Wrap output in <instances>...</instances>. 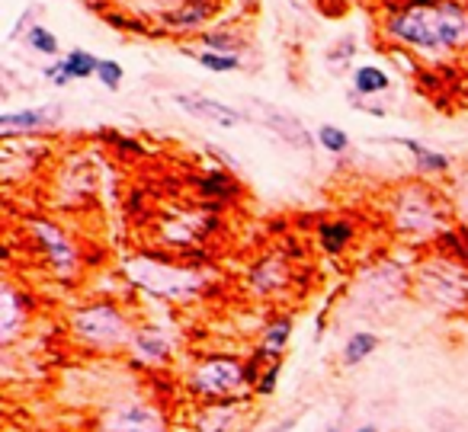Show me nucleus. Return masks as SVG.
I'll return each instance as SVG.
<instances>
[{
	"instance_id": "4be33fe9",
	"label": "nucleus",
	"mask_w": 468,
	"mask_h": 432,
	"mask_svg": "<svg viewBox=\"0 0 468 432\" xmlns=\"http://www.w3.org/2000/svg\"><path fill=\"white\" fill-rule=\"evenodd\" d=\"M196 65L212 71V74H231V71H241V55H225V51H209L202 49L192 55Z\"/></svg>"
},
{
	"instance_id": "9d476101",
	"label": "nucleus",
	"mask_w": 468,
	"mask_h": 432,
	"mask_svg": "<svg viewBox=\"0 0 468 432\" xmlns=\"http://www.w3.org/2000/svg\"><path fill=\"white\" fill-rule=\"evenodd\" d=\"M61 119L58 106H39V109H17V112H4L0 116V135L4 138H17V135H35L45 132Z\"/></svg>"
},
{
	"instance_id": "393cba45",
	"label": "nucleus",
	"mask_w": 468,
	"mask_h": 432,
	"mask_svg": "<svg viewBox=\"0 0 468 432\" xmlns=\"http://www.w3.org/2000/svg\"><path fill=\"white\" fill-rule=\"evenodd\" d=\"M234 413H238V410H234V404H231V407H228V404H218V407L202 410V420H212V423L199 426V432H228Z\"/></svg>"
},
{
	"instance_id": "4468645a",
	"label": "nucleus",
	"mask_w": 468,
	"mask_h": 432,
	"mask_svg": "<svg viewBox=\"0 0 468 432\" xmlns=\"http://www.w3.org/2000/svg\"><path fill=\"white\" fill-rule=\"evenodd\" d=\"M215 0H190L183 4L180 10L168 13V26L170 29H183V33H192V29H202V26L209 23L215 17Z\"/></svg>"
},
{
	"instance_id": "cd10ccee",
	"label": "nucleus",
	"mask_w": 468,
	"mask_h": 432,
	"mask_svg": "<svg viewBox=\"0 0 468 432\" xmlns=\"http://www.w3.org/2000/svg\"><path fill=\"white\" fill-rule=\"evenodd\" d=\"M43 77L51 81V87H67V83H71V77H67V71H65V61H51L43 71Z\"/></svg>"
},
{
	"instance_id": "6ab92c4d",
	"label": "nucleus",
	"mask_w": 468,
	"mask_h": 432,
	"mask_svg": "<svg viewBox=\"0 0 468 432\" xmlns=\"http://www.w3.org/2000/svg\"><path fill=\"white\" fill-rule=\"evenodd\" d=\"M378 350V336L376 333H353L350 340H347V346H343V366H360L363 359H369L372 352Z\"/></svg>"
},
{
	"instance_id": "f03ea898",
	"label": "nucleus",
	"mask_w": 468,
	"mask_h": 432,
	"mask_svg": "<svg viewBox=\"0 0 468 432\" xmlns=\"http://www.w3.org/2000/svg\"><path fill=\"white\" fill-rule=\"evenodd\" d=\"M392 225L408 241H426L446 231L449 205L436 189L424 183H408L392 196Z\"/></svg>"
},
{
	"instance_id": "412c9836",
	"label": "nucleus",
	"mask_w": 468,
	"mask_h": 432,
	"mask_svg": "<svg viewBox=\"0 0 468 432\" xmlns=\"http://www.w3.org/2000/svg\"><path fill=\"white\" fill-rule=\"evenodd\" d=\"M199 45L209 51H225V55H241L244 39L231 29H209V33L199 35Z\"/></svg>"
},
{
	"instance_id": "a878e982",
	"label": "nucleus",
	"mask_w": 468,
	"mask_h": 432,
	"mask_svg": "<svg viewBox=\"0 0 468 432\" xmlns=\"http://www.w3.org/2000/svg\"><path fill=\"white\" fill-rule=\"evenodd\" d=\"M122 77H126V71H122V65L113 58H100V67H97V81L106 87V90H119L122 87Z\"/></svg>"
},
{
	"instance_id": "a211bd4d",
	"label": "nucleus",
	"mask_w": 468,
	"mask_h": 432,
	"mask_svg": "<svg viewBox=\"0 0 468 432\" xmlns=\"http://www.w3.org/2000/svg\"><path fill=\"white\" fill-rule=\"evenodd\" d=\"M65 71L71 81H87V77H97V67H100V58L87 49H71L65 55Z\"/></svg>"
},
{
	"instance_id": "6e6552de",
	"label": "nucleus",
	"mask_w": 468,
	"mask_h": 432,
	"mask_svg": "<svg viewBox=\"0 0 468 432\" xmlns=\"http://www.w3.org/2000/svg\"><path fill=\"white\" fill-rule=\"evenodd\" d=\"M251 112H254V119L263 125V128H269L277 138H283L289 148L311 150V144H315V138L308 135V128H305V125H301L299 119L289 112V109H279L267 100H251Z\"/></svg>"
},
{
	"instance_id": "423d86ee",
	"label": "nucleus",
	"mask_w": 468,
	"mask_h": 432,
	"mask_svg": "<svg viewBox=\"0 0 468 432\" xmlns=\"http://www.w3.org/2000/svg\"><path fill=\"white\" fill-rule=\"evenodd\" d=\"M29 234H33V241L43 250L45 263H49V269L58 279H71L81 269V253H77L74 241L58 225H51L45 218H33L29 221Z\"/></svg>"
},
{
	"instance_id": "f3484780",
	"label": "nucleus",
	"mask_w": 468,
	"mask_h": 432,
	"mask_svg": "<svg viewBox=\"0 0 468 432\" xmlns=\"http://www.w3.org/2000/svg\"><path fill=\"white\" fill-rule=\"evenodd\" d=\"M318 241L321 247L331 253V257H337V253H343V250L350 247L353 241V225L350 221H343V218H334V221H324V225L318 228Z\"/></svg>"
},
{
	"instance_id": "1a4fd4ad",
	"label": "nucleus",
	"mask_w": 468,
	"mask_h": 432,
	"mask_svg": "<svg viewBox=\"0 0 468 432\" xmlns=\"http://www.w3.org/2000/svg\"><path fill=\"white\" fill-rule=\"evenodd\" d=\"M174 103L183 109L186 116L199 119V122L218 125V128H238V125L247 122L241 109L228 106L222 100H212L206 93H174Z\"/></svg>"
},
{
	"instance_id": "b1692460",
	"label": "nucleus",
	"mask_w": 468,
	"mask_h": 432,
	"mask_svg": "<svg viewBox=\"0 0 468 432\" xmlns=\"http://www.w3.org/2000/svg\"><path fill=\"white\" fill-rule=\"evenodd\" d=\"M315 138L327 154H347V148H350V135L343 132L340 125H321Z\"/></svg>"
},
{
	"instance_id": "5701e85b",
	"label": "nucleus",
	"mask_w": 468,
	"mask_h": 432,
	"mask_svg": "<svg viewBox=\"0 0 468 432\" xmlns=\"http://www.w3.org/2000/svg\"><path fill=\"white\" fill-rule=\"evenodd\" d=\"M26 45L33 51H39V55H45V58H58V35L51 33V29H45V26H29L26 29Z\"/></svg>"
},
{
	"instance_id": "f257e3e1",
	"label": "nucleus",
	"mask_w": 468,
	"mask_h": 432,
	"mask_svg": "<svg viewBox=\"0 0 468 432\" xmlns=\"http://www.w3.org/2000/svg\"><path fill=\"white\" fill-rule=\"evenodd\" d=\"M382 35L426 61L452 58L468 49V0H410L388 13Z\"/></svg>"
},
{
	"instance_id": "ddd939ff",
	"label": "nucleus",
	"mask_w": 468,
	"mask_h": 432,
	"mask_svg": "<svg viewBox=\"0 0 468 432\" xmlns=\"http://www.w3.org/2000/svg\"><path fill=\"white\" fill-rule=\"evenodd\" d=\"M26 324V298L13 285H4V308H0V340L13 343L20 327Z\"/></svg>"
},
{
	"instance_id": "2eb2a0df",
	"label": "nucleus",
	"mask_w": 468,
	"mask_h": 432,
	"mask_svg": "<svg viewBox=\"0 0 468 432\" xmlns=\"http://www.w3.org/2000/svg\"><path fill=\"white\" fill-rule=\"evenodd\" d=\"M392 87V74L378 65H360L353 67V96H378Z\"/></svg>"
},
{
	"instance_id": "f8f14e48",
	"label": "nucleus",
	"mask_w": 468,
	"mask_h": 432,
	"mask_svg": "<svg viewBox=\"0 0 468 432\" xmlns=\"http://www.w3.org/2000/svg\"><path fill=\"white\" fill-rule=\"evenodd\" d=\"M289 336H292V320H289V317H277V320L263 330V336H260L254 362H257V366H263V362H267V366H277L279 356H283L285 346H289Z\"/></svg>"
},
{
	"instance_id": "aec40b11",
	"label": "nucleus",
	"mask_w": 468,
	"mask_h": 432,
	"mask_svg": "<svg viewBox=\"0 0 468 432\" xmlns=\"http://www.w3.org/2000/svg\"><path fill=\"white\" fill-rule=\"evenodd\" d=\"M132 346L142 352L148 362H164V359H168V352H170L168 340H164V333H158V330H135Z\"/></svg>"
},
{
	"instance_id": "c756f323",
	"label": "nucleus",
	"mask_w": 468,
	"mask_h": 432,
	"mask_svg": "<svg viewBox=\"0 0 468 432\" xmlns=\"http://www.w3.org/2000/svg\"><path fill=\"white\" fill-rule=\"evenodd\" d=\"M353 432H378L376 426H360V429H353Z\"/></svg>"
},
{
	"instance_id": "39448f33",
	"label": "nucleus",
	"mask_w": 468,
	"mask_h": 432,
	"mask_svg": "<svg viewBox=\"0 0 468 432\" xmlns=\"http://www.w3.org/2000/svg\"><path fill=\"white\" fill-rule=\"evenodd\" d=\"M251 372L244 368V362L238 356H209L196 362L190 374V391L199 394V397H234L247 384Z\"/></svg>"
},
{
	"instance_id": "7ed1b4c3",
	"label": "nucleus",
	"mask_w": 468,
	"mask_h": 432,
	"mask_svg": "<svg viewBox=\"0 0 468 432\" xmlns=\"http://www.w3.org/2000/svg\"><path fill=\"white\" fill-rule=\"evenodd\" d=\"M67 324H71L74 340L100 352H116L122 346H132L135 340V327L129 324L126 311L113 301H97V305L77 308Z\"/></svg>"
},
{
	"instance_id": "dca6fc26",
	"label": "nucleus",
	"mask_w": 468,
	"mask_h": 432,
	"mask_svg": "<svg viewBox=\"0 0 468 432\" xmlns=\"http://www.w3.org/2000/svg\"><path fill=\"white\" fill-rule=\"evenodd\" d=\"M388 142L402 144L410 158H414V164H417L420 174H446V170H449V158H446V154L426 148V144L414 142V138H388Z\"/></svg>"
},
{
	"instance_id": "c85d7f7f",
	"label": "nucleus",
	"mask_w": 468,
	"mask_h": 432,
	"mask_svg": "<svg viewBox=\"0 0 468 432\" xmlns=\"http://www.w3.org/2000/svg\"><path fill=\"white\" fill-rule=\"evenodd\" d=\"M353 51H356V42H353L350 35H347V39H343L340 45H337V49L331 51V65H334V61H340V65H347V61L353 58Z\"/></svg>"
},
{
	"instance_id": "9b49d317",
	"label": "nucleus",
	"mask_w": 468,
	"mask_h": 432,
	"mask_svg": "<svg viewBox=\"0 0 468 432\" xmlns=\"http://www.w3.org/2000/svg\"><path fill=\"white\" fill-rule=\"evenodd\" d=\"M247 282H251L254 295H260V298L277 295V291H283L285 282H289V266H285L283 257L269 253V257H263V259H257V263H254L251 275H247Z\"/></svg>"
},
{
	"instance_id": "0eeeda50",
	"label": "nucleus",
	"mask_w": 468,
	"mask_h": 432,
	"mask_svg": "<svg viewBox=\"0 0 468 432\" xmlns=\"http://www.w3.org/2000/svg\"><path fill=\"white\" fill-rule=\"evenodd\" d=\"M97 432H170V429L158 407H151L144 400H122V404L109 407L100 416V429Z\"/></svg>"
},
{
	"instance_id": "bb28decb",
	"label": "nucleus",
	"mask_w": 468,
	"mask_h": 432,
	"mask_svg": "<svg viewBox=\"0 0 468 432\" xmlns=\"http://www.w3.org/2000/svg\"><path fill=\"white\" fill-rule=\"evenodd\" d=\"M279 372H283V362H277V366H267V372L260 374V382L254 384V391H257L260 397H267V394L277 391V378H279Z\"/></svg>"
},
{
	"instance_id": "20e7f679",
	"label": "nucleus",
	"mask_w": 468,
	"mask_h": 432,
	"mask_svg": "<svg viewBox=\"0 0 468 432\" xmlns=\"http://www.w3.org/2000/svg\"><path fill=\"white\" fill-rule=\"evenodd\" d=\"M126 275L135 285L148 289L151 295L174 298V301L190 298V295H196L202 289V275H196L192 269L174 266V263H160V259H151V257L126 259Z\"/></svg>"
}]
</instances>
